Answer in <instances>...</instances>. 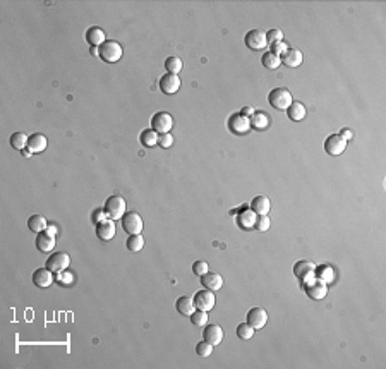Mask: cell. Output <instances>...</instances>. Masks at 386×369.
<instances>
[{"label":"cell","mask_w":386,"mask_h":369,"mask_svg":"<svg viewBox=\"0 0 386 369\" xmlns=\"http://www.w3.org/2000/svg\"><path fill=\"white\" fill-rule=\"evenodd\" d=\"M268 102H269V105H271L273 108H276V110H287L293 100H292V95H290V91H288V89L275 88V89H271V91H269Z\"/></svg>","instance_id":"cell-1"},{"label":"cell","mask_w":386,"mask_h":369,"mask_svg":"<svg viewBox=\"0 0 386 369\" xmlns=\"http://www.w3.org/2000/svg\"><path fill=\"white\" fill-rule=\"evenodd\" d=\"M304 290H306V294L312 301H321L328 294V283H324L321 278H318L314 275L307 282H304Z\"/></svg>","instance_id":"cell-2"},{"label":"cell","mask_w":386,"mask_h":369,"mask_svg":"<svg viewBox=\"0 0 386 369\" xmlns=\"http://www.w3.org/2000/svg\"><path fill=\"white\" fill-rule=\"evenodd\" d=\"M69 265H71V256L65 251H57L53 254H50L45 263V266L55 275L60 273V271H65L69 268Z\"/></svg>","instance_id":"cell-3"},{"label":"cell","mask_w":386,"mask_h":369,"mask_svg":"<svg viewBox=\"0 0 386 369\" xmlns=\"http://www.w3.org/2000/svg\"><path fill=\"white\" fill-rule=\"evenodd\" d=\"M103 211L107 213V218L119 220L126 215V199L122 196H110L105 203Z\"/></svg>","instance_id":"cell-4"},{"label":"cell","mask_w":386,"mask_h":369,"mask_svg":"<svg viewBox=\"0 0 386 369\" xmlns=\"http://www.w3.org/2000/svg\"><path fill=\"white\" fill-rule=\"evenodd\" d=\"M121 57H122V46L117 41L108 40L100 46V59L107 62V64H115V62L121 60Z\"/></svg>","instance_id":"cell-5"},{"label":"cell","mask_w":386,"mask_h":369,"mask_svg":"<svg viewBox=\"0 0 386 369\" xmlns=\"http://www.w3.org/2000/svg\"><path fill=\"white\" fill-rule=\"evenodd\" d=\"M173 127V117L168 112H156L151 117V129L158 134H167Z\"/></svg>","instance_id":"cell-6"},{"label":"cell","mask_w":386,"mask_h":369,"mask_svg":"<svg viewBox=\"0 0 386 369\" xmlns=\"http://www.w3.org/2000/svg\"><path fill=\"white\" fill-rule=\"evenodd\" d=\"M121 220H122L124 230H126L129 235L141 234V230H142V218L139 216V213H136V211H126V215H124Z\"/></svg>","instance_id":"cell-7"},{"label":"cell","mask_w":386,"mask_h":369,"mask_svg":"<svg viewBox=\"0 0 386 369\" xmlns=\"http://www.w3.org/2000/svg\"><path fill=\"white\" fill-rule=\"evenodd\" d=\"M246 45L249 46L251 50H264L268 46V40H266V33L261 29H251L247 31L246 38H244Z\"/></svg>","instance_id":"cell-8"},{"label":"cell","mask_w":386,"mask_h":369,"mask_svg":"<svg viewBox=\"0 0 386 369\" xmlns=\"http://www.w3.org/2000/svg\"><path fill=\"white\" fill-rule=\"evenodd\" d=\"M194 306H196V309H199V311H206V313H210L211 309L215 308V302H216V299H215V294L211 292V290H208V289H204V290H199V292H196L194 294Z\"/></svg>","instance_id":"cell-9"},{"label":"cell","mask_w":386,"mask_h":369,"mask_svg":"<svg viewBox=\"0 0 386 369\" xmlns=\"http://www.w3.org/2000/svg\"><path fill=\"white\" fill-rule=\"evenodd\" d=\"M345 148H347V141L340 134L328 136L326 141H324V151H326L328 155H331V157L342 155L343 151H345Z\"/></svg>","instance_id":"cell-10"},{"label":"cell","mask_w":386,"mask_h":369,"mask_svg":"<svg viewBox=\"0 0 386 369\" xmlns=\"http://www.w3.org/2000/svg\"><path fill=\"white\" fill-rule=\"evenodd\" d=\"M293 275H295L299 280H302V283L307 282L309 278H312L316 275V265L312 261H306V259L295 263V265H293Z\"/></svg>","instance_id":"cell-11"},{"label":"cell","mask_w":386,"mask_h":369,"mask_svg":"<svg viewBox=\"0 0 386 369\" xmlns=\"http://www.w3.org/2000/svg\"><path fill=\"white\" fill-rule=\"evenodd\" d=\"M229 129L232 133L235 134H246L247 131L251 129V122H249V117L242 114H234L230 115L229 119Z\"/></svg>","instance_id":"cell-12"},{"label":"cell","mask_w":386,"mask_h":369,"mask_svg":"<svg viewBox=\"0 0 386 369\" xmlns=\"http://www.w3.org/2000/svg\"><path fill=\"white\" fill-rule=\"evenodd\" d=\"M160 89L165 95H173L180 89V77L177 74H170L167 72L165 76H161L160 79Z\"/></svg>","instance_id":"cell-13"},{"label":"cell","mask_w":386,"mask_h":369,"mask_svg":"<svg viewBox=\"0 0 386 369\" xmlns=\"http://www.w3.org/2000/svg\"><path fill=\"white\" fill-rule=\"evenodd\" d=\"M247 323L253 326L254 330H261L262 326L268 323V313L262 308H253L247 313Z\"/></svg>","instance_id":"cell-14"},{"label":"cell","mask_w":386,"mask_h":369,"mask_svg":"<svg viewBox=\"0 0 386 369\" xmlns=\"http://www.w3.org/2000/svg\"><path fill=\"white\" fill-rule=\"evenodd\" d=\"M33 283L36 287H40V289H46V287H50L53 283V273L46 266L38 268L33 273Z\"/></svg>","instance_id":"cell-15"},{"label":"cell","mask_w":386,"mask_h":369,"mask_svg":"<svg viewBox=\"0 0 386 369\" xmlns=\"http://www.w3.org/2000/svg\"><path fill=\"white\" fill-rule=\"evenodd\" d=\"M201 283H203L204 289L215 292V290H220L223 287V278H222V275H220V273H215V271H208V273H204L203 277H201Z\"/></svg>","instance_id":"cell-16"},{"label":"cell","mask_w":386,"mask_h":369,"mask_svg":"<svg viewBox=\"0 0 386 369\" xmlns=\"http://www.w3.org/2000/svg\"><path fill=\"white\" fill-rule=\"evenodd\" d=\"M96 235L102 240H112L115 237V223L114 220L107 218L100 223H96Z\"/></svg>","instance_id":"cell-17"},{"label":"cell","mask_w":386,"mask_h":369,"mask_svg":"<svg viewBox=\"0 0 386 369\" xmlns=\"http://www.w3.org/2000/svg\"><path fill=\"white\" fill-rule=\"evenodd\" d=\"M280 59H281V64H285L287 67H299L304 60V55L299 48H288Z\"/></svg>","instance_id":"cell-18"},{"label":"cell","mask_w":386,"mask_h":369,"mask_svg":"<svg viewBox=\"0 0 386 369\" xmlns=\"http://www.w3.org/2000/svg\"><path fill=\"white\" fill-rule=\"evenodd\" d=\"M84 38H86V41L91 46H98V48L107 41L105 31H103L102 28H98V26H93V28L88 29L86 34H84Z\"/></svg>","instance_id":"cell-19"},{"label":"cell","mask_w":386,"mask_h":369,"mask_svg":"<svg viewBox=\"0 0 386 369\" xmlns=\"http://www.w3.org/2000/svg\"><path fill=\"white\" fill-rule=\"evenodd\" d=\"M203 337H204V340L210 342V344L215 347V345L222 344V340H223V330L220 328L218 325H206V326H204Z\"/></svg>","instance_id":"cell-20"},{"label":"cell","mask_w":386,"mask_h":369,"mask_svg":"<svg viewBox=\"0 0 386 369\" xmlns=\"http://www.w3.org/2000/svg\"><path fill=\"white\" fill-rule=\"evenodd\" d=\"M251 209H253L256 215H268L269 209H271V201L266 196H256L251 201Z\"/></svg>","instance_id":"cell-21"},{"label":"cell","mask_w":386,"mask_h":369,"mask_svg":"<svg viewBox=\"0 0 386 369\" xmlns=\"http://www.w3.org/2000/svg\"><path fill=\"white\" fill-rule=\"evenodd\" d=\"M36 247L41 252H50L55 247V237L50 235L48 232H40L36 235Z\"/></svg>","instance_id":"cell-22"},{"label":"cell","mask_w":386,"mask_h":369,"mask_svg":"<svg viewBox=\"0 0 386 369\" xmlns=\"http://www.w3.org/2000/svg\"><path fill=\"white\" fill-rule=\"evenodd\" d=\"M256 218H257V215L249 208V209H242V211L239 213L237 221L244 230H249V228H254V225H256Z\"/></svg>","instance_id":"cell-23"},{"label":"cell","mask_w":386,"mask_h":369,"mask_svg":"<svg viewBox=\"0 0 386 369\" xmlns=\"http://www.w3.org/2000/svg\"><path fill=\"white\" fill-rule=\"evenodd\" d=\"M175 308H177V311H179L180 314H184V316H191V314L194 313V309H196L194 299L189 297V295H182V297L177 299Z\"/></svg>","instance_id":"cell-24"},{"label":"cell","mask_w":386,"mask_h":369,"mask_svg":"<svg viewBox=\"0 0 386 369\" xmlns=\"http://www.w3.org/2000/svg\"><path fill=\"white\" fill-rule=\"evenodd\" d=\"M46 145H48V141H46L43 134H31L28 138V146L26 148L33 151V153H41L46 148Z\"/></svg>","instance_id":"cell-25"},{"label":"cell","mask_w":386,"mask_h":369,"mask_svg":"<svg viewBox=\"0 0 386 369\" xmlns=\"http://www.w3.org/2000/svg\"><path fill=\"white\" fill-rule=\"evenodd\" d=\"M249 122H251V127L262 131L269 126V115L264 114V112H254L253 117H249Z\"/></svg>","instance_id":"cell-26"},{"label":"cell","mask_w":386,"mask_h":369,"mask_svg":"<svg viewBox=\"0 0 386 369\" xmlns=\"http://www.w3.org/2000/svg\"><path fill=\"white\" fill-rule=\"evenodd\" d=\"M287 115L292 120L299 122V120H302L306 117V107H304V103H300V102H292L290 107L287 108Z\"/></svg>","instance_id":"cell-27"},{"label":"cell","mask_w":386,"mask_h":369,"mask_svg":"<svg viewBox=\"0 0 386 369\" xmlns=\"http://www.w3.org/2000/svg\"><path fill=\"white\" fill-rule=\"evenodd\" d=\"M28 227H29V230L40 234V232L46 230L48 223H46V220H45L43 215H33V216H29V220H28Z\"/></svg>","instance_id":"cell-28"},{"label":"cell","mask_w":386,"mask_h":369,"mask_svg":"<svg viewBox=\"0 0 386 369\" xmlns=\"http://www.w3.org/2000/svg\"><path fill=\"white\" fill-rule=\"evenodd\" d=\"M316 277L321 278L324 283H331L335 280V270L330 265H319L316 266Z\"/></svg>","instance_id":"cell-29"},{"label":"cell","mask_w":386,"mask_h":369,"mask_svg":"<svg viewBox=\"0 0 386 369\" xmlns=\"http://www.w3.org/2000/svg\"><path fill=\"white\" fill-rule=\"evenodd\" d=\"M139 141H141V145L146 148L156 146L158 145V133L153 129H144L141 133V136H139Z\"/></svg>","instance_id":"cell-30"},{"label":"cell","mask_w":386,"mask_h":369,"mask_svg":"<svg viewBox=\"0 0 386 369\" xmlns=\"http://www.w3.org/2000/svg\"><path fill=\"white\" fill-rule=\"evenodd\" d=\"M126 244H127V249L130 252H139L142 247H144V237L141 234H132V235H129V239L126 240Z\"/></svg>","instance_id":"cell-31"},{"label":"cell","mask_w":386,"mask_h":369,"mask_svg":"<svg viewBox=\"0 0 386 369\" xmlns=\"http://www.w3.org/2000/svg\"><path fill=\"white\" fill-rule=\"evenodd\" d=\"M261 62H262V65H264L266 69H278L281 65V59L278 55H275V53H271V52L262 53Z\"/></svg>","instance_id":"cell-32"},{"label":"cell","mask_w":386,"mask_h":369,"mask_svg":"<svg viewBox=\"0 0 386 369\" xmlns=\"http://www.w3.org/2000/svg\"><path fill=\"white\" fill-rule=\"evenodd\" d=\"M10 146H12L14 150L22 151L26 146H28V136L24 133H14L10 136Z\"/></svg>","instance_id":"cell-33"},{"label":"cell","mask_w":386,"mask_h":369,"mask_svg":"<svg viewBox=\"0 0 386 369\" xmlns=\"http://www.w3.org/2000/svg\"><path fill=\"white\" fill-rule=\"evenodd\" d=\"M165 69H167V72H170V74H179L182 71V60H180L179 57H168V59L165 60Z\"/></svg>","instance_id":"cell-34"},{"label":"cell","mask_w":386,"mask_h":369,"mask_svg":"<svg viewBox=\"0 0 386 369\" xmlns=\"http://www.w3.org/2000/svg\"><path fill=\"white\" fill-rule=\"evenodd\" d=\"M237 337L242 340H251L254 337V328L249 323H241L237 326Z\"/></svg>","instance_id":"cell-35"},{"label":"cell","mask_w":386,"mask_h":369,"mask_svg":"<svg viewBox=\"0 0 386 369\" xmlns=\"http://www.w3.org/2000/svg\"><path fill=\"white\" fill-rule=\"evenodd\" d=\"M191 321L194 323L196 326H206L208 325V313L206 311H194L191 314Z\"/></svg>","instance_id":"cell-36"},{"label":"cell","mask_w":386,"mask_h":369,"mask_svg":"<svg viewBox=\"0 0 386 369\" xmlns=\"http://www.w3.org/2000/svg\"><path fill=\"white\" fill-rule=\"evenodd\" d=\"M196 352H198V356H201V357H210L211 352H213V345H211L210 342L203 340L196 345Z\"/></svg>","instance_id":"cell-37"},{"label":"cell","mask_w":386,"mask_h":369,"mask_svg":"<svg viewBox=\"0 0 386 369\" xmlns=\"http://www.w3.org/2000/svg\"><path fill=\"white\" fill-rule=\"evenodd\" d=\"M269 225H271V221H269V216H268V215H257L256 225H254V227H256L259 232H266V230L269 228Z\"/></svg>","instance_id":"cell-38"},{"label":"cell","mask_w":386,"mask_h":369,"mask_svg":"<svg viewBox=\"0 0 386 369\" xmlns=\"http://www.w3.org/2000/svg\"><path fill=\"white\" fill-rule=\"evenodd\" d=\"M266 40H268L269 45L273 43H278V41H283V33L280 29H269L266 33Z\"/></svg>","instance_id":"cell-39"},{"label":"cell","mask_w":386,"mask_h":369,"mask_svg":"<svg viewBox=\"0 0 386 369\" xmlns=\"http://www.w3.org/2000/svg\"><path fill=\"white\" fill-rule=\"evenodd\" d=\"M192 271H194V275H198V277H203L204 273L210 271V266H208V263H204V261H196L194 265H192Z\"/></svg>","instance_id":"cell-40"},{"label":"cell","mask_w":386,"mask_h":369,"mask_svg":"<svg viewBox=\"0 0 386 369\" xmlns=\"http://www.w3.org/2000/svg\"><path fill=\"white\" fill-rule=\"evenodd\" d=\"M288 48H290V46L285 43V41H278V43H273V45H271V50H269V52L275 53V55H278V57H281L285 52H287Z\"/></svg>","instance_id":"cell-41"},{"label":"cell","mask_w":386,"mask_h":369,"mask_svg":"<svg viewBox=\"0 0 386 369\" xmlns=\"http://www.w3.org/2000/svg\"><path fill=\"white\" fill-rule=\"evenodd\" d=\"M158 145L161 148H170L173 145V136L167 133V134H158Z\"/></svg>","instance_id":"cell-42"},{"label":"cell","mask_w":386,"mask_h":369,"mask_svg":"<svg viewBox=\"0 0 386 369\" xmlns=\"http://www.w3.org/2000/svg\"><path fill=\"white\" fill-rule=\"evenodd\" d=\"M57 280L62 282L64 285H69V283H72V275L69 273L67 270H65V271H60V273H57Z\"/></svg>","instance_id":"cell-43"},{"label":"cell","mask_w":386,"mask_h":369,"mask_svg":"<svg viewBox=\"0 0 386 369\" xmlns=\"http://www.w3.org/2000/svg\"><path fill=\"white\" fill-rule=\"evenodd\" d=\"M93 220H95V223H100V221L107 220V213L102 211V209H96L95 215H93Z\"/></svg>","instance_id":"cell-44"},{"label":"cell","mask_w":386,"mask_h":369,"mask_svg":"<svg viewBox=\"0 0 386 369\" xmlns=\"http://www.w3.org/2000/svg\"><path fill=\"white\" fill-rule=\"evenodd\" d=\"M340 136H342L345 141H350V139L354 138V133L350 129H342V131H340Z\"/></svg>","instance_id":"cell-45"},{"label":"cell","mask_w":386,"mask_h":369,"mask_svg":"<svg viewBox=\"0 0 386 369\" xmlns=\"http://www.w3.org/2000/svg\"><path fill=\"white\" fill-rule=\"evenodd\" d=\"M254 112H256V110H254L253 107H249V105H247V107H244V108H242V112H241V114H242V115H246V117H253V114H254Z\"/></svg>","instance_id":"cell-46"},{"label":"cell","mask_w":386,"mask_h":369,"mask_svg":"<svg viewBox=\"0 0 386 369\" xmlns=\"http://www.w3.org/2000/svg\"><path fill=\"white\" fill-rule=\"evenodd\" d=\"M45 232H48L50 235L57 237V225H53V223H48V227H46V230H45Z\"/></svg>","instance_id":"cell-47"},{"label":"cell","mask_w":386,"mask_h":369,"mask_svg":"<svg viewBox=\"0 0 386 369\" xmlns=\"http://www.w3.org/2000/svg\"><path fill=\"white\" fill-rule=\"evenodd\" d=\"M21 153H22V157H26V158H31V155H33V151H31V150H28V148H24V150H22Z\"/></svg>","instance_id":"cell-48"},{"label":"cell","mask_w":386,"mask_h":369,"mask_svg":"<svg viewBox=\"0 0 386 369\" xmlns=\"http://www.w3.org/2000/svg\"><path fill=\"white\" fill-rule=\"evenodd\" d=\"M91 55H100V48L98 46H91Z\"/></svg>","instance_id":"cell-49"}]
</instances>
